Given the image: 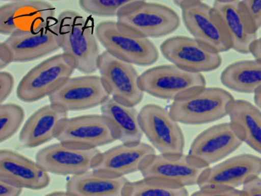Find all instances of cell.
Wrapping results in <instances>:
<instances>
[{"instance_id": "cell-1", "label": "cell", "mask_w": 261, "mask_h": 196, "mask_svg": "<svg viewBox=\"0 0 261 196\" xmlns=\"http://www.w3.org/2000/svg\"><path fill=\"white\" fill-rule=\"evenodd\" d=\"M62 39V49L76 62V69L90 75L98 70L99 43L89 20L73 10L63 11L57 18Z\"/></svg>"}, {"instance_id": "cell-2", "label": "cell", "mask_w": 261, "mask_h": 196, "mask_svg": "<svg viewBox=\"0 0 261 196\" xmlns=\"http://www.w3.org/2000/svg\"><path fill=\"white\" fill-rule=\"evenodd\" d=\"M95 32L107 52L130 64L148 66L159 58L158 49L150 39L117 21H102Z\"/></svg>"}, {"instance_id": "cell-3", "label": "cell", "mask_w": 261, "mask_h": 196, "mask_svg": "<svg viewBox=\"0 0 261 196\" xmlns=\"http://www.w3.org/2000/svg\"><path fill=\"white\" fill-rule=\"evenodd\" d=\"M76 62L64 53L48 58L30 69L18 84L16 95L21 101L34 103L50 97L71 79Z\"/></svg>"}, {"instance_id": "cell-4", "label": "cell", "mask_w": 261, "mask_h": 196, "mask_svg": "<svg viewBox=\"0 0 261 196\" xmlns=\"http://www.w3.org/2000/svg\"><path fill=\"white\" fill-rule=\"evenodd\" d=\"M144 92L160 99L176 101L195 94L206 87L202 74L176 65H161L141 75Z\"/></svg>"}, {"instance_id": "cell-5", "label": "cell", "mask_w": 261, "mask_h": 196, "mask_svg": "<svg viewBox=\"0 0 261 196\" xmlns=\"http://www.w3.org/2000/svg\"><path fill=\"white\" fill-rule=\"evenodd\" d=\"M235 101L232 95L222 88L205 87L190 96L174 101L170 112L179 123L204 125L228 115Z\"/></svg>"}, {"instance_id": "cell-6", "label": "cell", "mask_w": 261, "mask_h": 196, "mask_svg": "<svg viewBox=\"0 0 261 196\" xmlns=\"http://www.w3.org/2000/svg\"><path fill=\"white\" fill-rule=\"evenodd\" d=\"M52 4L40 0H17L0 8V33L6 36L31 34L57 19Z\"/></svg>"}, {"instance_id": "cell-7", "label": "cell", "mask_w": 261, "mask_h": 196, "mask_svg": "<svg viewBox=\"0 0 261 196\" xmlns=\"http://www.w3.org/2000/svg\"><path fill=\"white\" fill-rule=\"evenodd\" d=\"M98 71L111 96L116 102L135 107L143 100L144 92L141 76L132 64L105 51L100 55Z\"/></svg>"}, {"instance_id": "cell-8", "label": "cell", "mask_w": 261, "mask_h": 196, "mask_svg": "<svg viewBox=\"0 0 261 196\" xmlns=\"http://www.w3.org/2000/svg\"><path fill=\"white\" fill-rule=\"evenodd\" d=\"M101 153L97 148L60 142L41 149L36 159L47 172L74 176L94 169Z\"/></svg>"}, {"instance_id": "cell-9", "label": "cell", "mask_w": 261, "mask_h": 196, "mask_svg": "<svg viewBox=\"0 0 261 196\" xmlns=\"http://www.w3.org/2000/svg\"><path fill=\"white\" fill-rule=\"evenodd\" d=\"M139 121L143 134L161 154L184 153L185 137L171 112L158 105L147 104L139 111Z\"/></svg>"}, {"instance_id": "cell-10", "label": "cell", "mask_w": 261, "mask_h": 196, "mask_svg": "<svg viewBox=\"0 0 261 196\" xmlns=\"http://www.w3.org/2000/svg\"><path fill=\"white\" fill-rule=\"evenodd\" d=\"M210 167L189 154H161L153 156L141 173L143 178L164 180L186 187L199 185Z\"/></svg>"}, {"instance_id": "cell-11", "label": "cell", "mask_w": 261, "mask_h": 196, "mask_svg": "<svg viewBox=\"0 0 261 196\" xmlns=\"http://www.w3.org/2000/svg\"><path fill=\"white\" fill-rule=\"evenodd\" d=\"M117 22L148 39L166 36L176 31L180 24L179 16L173 9L142 0L119 16Z\"/></svg>"}, {"instance_id": "cell-12", "label": "cell", "mask_w": 261, "mask_h": 196, "mask_svg": "<svg viewBox=\"0 0 261 196\" xmlns=\"http://www.w3.org/2000/svg\"><path fill=\"white\" fill-rule=\"evenodd\" d=\"M181 10L184 24L194 38L220 53L232 48L224 23L214 7L195 1Z\"/></svg>"}, {"instance_id": "cell-13", "label": "cell", "mask_w": 261, "mask_h": 196, "mask_svg": "<svg viewBox=\"0 0 261 196\" xmlns=\"http://www.w3.org/2000/svg\"><path fill=\"white\" fill-rule=\"evenodd\" d=\"M160 48L172 64L197 73L214 71L222 63L220 53L194 37H172L163 42Z\"/></svg>"}, {"instance_id": "cell-14", "label": "cell", "mask_w": 261, "mask_h": 196, "mask_svg": "<svg viewBox=\"0 0 261 196\" xmlns=\"http://www.w3.org/2000/svg\"><path fill=\"white\" fill-rule=\"evenodd\" d=\"M111 94L101 76L86 75L69 79L49 97L50 104L59 105L67 111L88 110L101 106Z\"/></svg>"}, {"instance_id": "cell-15", "label": "cell", "mask_w": 261, "mask_h": 196, "mask_svg": "<svg viewBox=\"0 0 261 196\" xmlns=\"http://www.w3.org/2000/svg\"><path fill=\"white\" fill-rule=\"evenodd\" d=\"M244 143L241 130L231 122L214 126L193 140L189 155L211 165L227 157Z\"/></svg>"}, {"instance_id": "cell-16", "label": "cell", "mask_w": 261, "mask_h": 196, "mask_svg": "<svg viewBox=\"0 0 261 196\" xmlns=\"http://www.w3.org/2000/svg\"><path fill=\"white\" fill-rule=\"evenodd\" d=\"M59 142L97 148L117 140L113 127L102 114L69 118L57 138Z\"/></svg>"}, {"instance_id": "cell-17", "label": "cell", "mask_w": 261, "mask_h": 196, "mask_svg": "<svg viewBox=\"0 0 261 196\" xmlns=\"http://www.w3.org/2000/svg\"><path fill=\"white\" fill-rule=\"evenodd\" d=\"M260 174L261 158L250 154H244L210 167L199 186L200 188H237L257 178Z\"/></svg>"}, {"instance_id": "cell-18", "label": "cell", "mask_w": 261, "mask_h": 196, "mask_svg": "<svg viewBox=\"0 0 261 196\" xmlns=\"http://www.w3.org/2000/svg\"><path fill=\"white\" fill-rule=\"evenodd\" d=\"M69 118L68 111L59 105L41 107L30 116L21 130L20 146L35 148L57 138Z\"/></svg>"}, {"instance_id": "cell-19", "label": "cell", "mask_w": 261, "mask_h": 196, "mask_svg": "<svg viewBox=\"0 0 261 196\" xmlns=\"http://www.w3.org/2000/svg\"><path fill=\"white\" fill-rule=\"evenodd\" d=\"M214 8L221 16L231 39L232 48L240 53H251L257 40V29L242 1L218 0Z\"/></svg>"}, {"instance_id": "cell-20", "label": "cell", "mask_w": 261, "mask_h": 196, "mask_svg": "<svg viewBox=\"0 0 261 196\" xmlns=\"http://www.w3.org/2000/svg\"><path fill=\"white\" fill-rule=\"evenodd\" d=\"M155 155L154 148L143 142L122 143L101 153L94 169L124 177L141 172Z\"/></svg>"}, {"instance_id": "cell-21", "label": "cell", "mask_w": 261, "mask_h": 196, "mask_svg": "<svg viewBox=\"0 0 261 196\" xmlns=\"http://www.w3.org/2000/svg\"><path fill=\"white\" fill-rule=\"evenodd\" d=\"M4 43L12 52L13 62L34 61L62 48L57 20L38 32L9 36Z\"/></svg>"}, {"instance_id": "cell-22", "label": "cell", "mask_w": 261, "mask_h": 196, "mask_svg": "<svg viewBox=\"0 0 261 196\" xmlns=\"http://www.w3.org/2000/svg\"><path fill=\"white\" fill-rule=\"evenodd\" d=\"M39 163L8 149L0 151V179L23 188L38 190L49 185L50 177Z\"/></svg>"}, {"instance_id": "cell-23", "label": "cell", "mask_w": 261, "mask_h": 196, "mask_svg": "<svg viewBox=\"0 0 261 196\" xmlns=\"http://www.w3.org/2000/svg\"><path fill=\"white\" fill-rule=\"evenodd\" d=\"M130 183L125 177L92 169L71 176L66 190L75 196H126Z\"/></svg>"}, {"instance_id": "cell-24", "label": "cell", "mask_w": 261, "mask_h": 196, "mask_svg": "<svg viewBox=\"0 0 261 196\" xmlns=\"http://www.w3.org/2000/svg\"><path fill=\"white\" fill-rule=\"evenodd\" d=\"M101 114L110 122L116 138L121 143H139L143 136L139 112L135 107L120 104L110 98L101 106Z\"/></svg>"}, {"instance_id": "cell-25", "label": "cell", "mask_w": 261, "mask_h": 196, "mask_svg": "<svg viewBox=\"0 0 261 196\" xmlns=\"http://www.w3.org/2000/svg\"><path fill=\"white\" fill-rule=\"evenodd\" d=\"M221 81L229 89L245 94L261 92V62L242 60L223 70Z\"/></svg>"}, {"instance_id": "cell-26", "label": "cell", "mask_w": 261, "mask_h": 196, "mask_svg": "<svg viewBox=\"0 0 261 196\" xmlns=\"http://www.w3.org/2000/svg\"><path fill=\"white\" fill-rule=\"evenodd\" d=\"M228 116L241 130L244 142L261 155L260 109L246 100H236Z\"/></svg>"}, {"instance_id": "cell-27", "label": "cell", "mask_w": 261, "mask_h": 196, "mask_svg": "<svg viewBox=\"0 0 261 196\" xmlns=\"http://www.w3.org/2000/svg\"><path fill=\"white\" fill-rule=\"evenodd\" d=\"M126 196H189L187 189L164 180L144 178L132 182Z\"/></svg>"}, {"instance_id": "cell-28", "label": "cell", "mask_w": 261, "mask_h": 196, "mask_svg": "<svg viewBox=\"0 0 261 196\" xmlns=\"http://www.w3.org/2000/svg\"><path fill=\"white\" fill-rule=\"evenodd\" d=\"M141 0H81L79 4L86 13L100 17L119 16L127 12Z\"/></svg>"}, {"instance_id": "cell-29", "label": "cell", "mask_w": 261, "mask_h": 196, "mask_svg": "<svg viewBox=\"0 0 261 196\" xmlns=\"http://www.w3.org/2000/svg\"><path fill=\"white\" fill-rule=\"evenodd\" d=\"M22 107L15 104H1L0 106V142L13 136L24 119Z\"/></svg>"}, {"instance_id": "cell-30", "label": "cell", "mask_w": 261, "mask_h": 196, "mask_svg": "<svg viewBox=\"0 0 261 196\" xmlns=\"http://www.w3.org/2000/svg\"><path fill=\"white\" fill-rule=\"evenodd\" d=\"M190 196H246L244 190L229 188H203Z\"/></svg>"}, {"instance_id": "cell-31", "label": "cell", "mask_w": 261, "mask_h": 196, "mask_svg": "<svg viewBox=\"0 0 261 196\" xmlns=\"http://www.w3.org/2000/svg\"><path fill=\"white\" fill-rule=\"evenodd\" d=\"M14 78L8 71H1L0 73V102L1 104L8 99L12 92L14 87Z\"/></svg>"}, {"instance_id": "cell-32", "label": "cell", "mask_w": 261, "mask_h": 196, "mask_svg": "<svg viewBox=\"0 0 261 196\" xmlns=\"http://www.w3.org/2000/svg\"><path fill=\"white\" fill-rule=\"evenodd\" d=\"M247 11L257 30L261 28V0L242 1Z\"/></svg>"}, {"instance_id": "cell-33", "label": "cell", "mask_w": 261, "mask_h": 196, "mask_svg": "<svg viewBox=\"0 0 261 196\" xmlns=\"http://www.w3.org/2000/svg\"><path fill=\"white\" fill-rule=\"evenodd\" d=\"M23 188L3 179H0V196H20Z\"/></svg>"}, {"instance_id": "cell-34", "label": "cell", "mask_w": 261, "mask_h": 196, "mask_svg": "<svg viewBox=\"0 0 261 196\" xmlns=\"http://www.w3.org/2000/svg\"><path fill=\"white\" fill-rule=\"evenodd\" d=\"M13 62V56L11 49L6 43L0 44V69L2 70Z\"/></svg>"}, {"instance_id": "cell-35", "label": "cell", "mask_w": 261, "mask_h": 196, "mask_svg": "<svg viewBox=\"0 0 261 196\" xmlns=\"http://www.w3.org/2000/svg\"><path fill=\"white\" fill-rule=\"evenodd\" d=\"M243 190L246 196H261V178L257 177L244 184Z\"/></svg>"}, {"instance_id": "cell-36", "label": "cell", "mask_w": 261, "mask_h": 196, "mask_svg": "<svg viewBox=\"0 0 261 196\" xmlns=\"http://www.w3.org/2000/svg\"><path fill=\"white\" fill-rule=\"evenodd\" d=\"M251 53L252 54L253 57L255 58V60L261 62V37L257 39L255 43L254 44Z\"/></svg>"}, {"instance_id": "cell-37", "label": "cell", "mask_w": 261, "mask_h": 196, "mask_svg": "<svg viewBox=\"0 0 261 196\" xmlns=\"http://www.w3.org/2000/svg\"><path fill=\"white\" fill-rule=\"evenodd\" d=\"M45 196H75L67 192H55L48 193Z\"/></svg>"}, {"instance_id": "cell-38", "label": "cell", "mask_w": 261, "mask_h": 196, "mask_svg": "<svg viewBox=\"0 0 261 196\" xmlns=\"http://www.w3.org/2000/svg\"><path fill=\"white\" fill-rule=\"evenodd\" d=\"M254 100H255V106L261 110V92L255 94Z\"/></svg>"}]
</instances>
